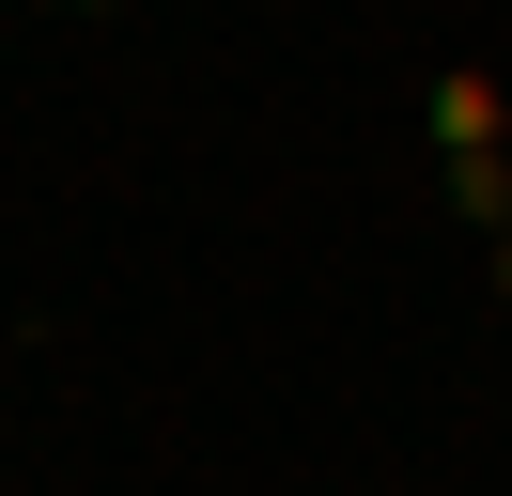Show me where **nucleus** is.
I'll use <instances>...</instances> for the list:
<instances>
[]
</instances>
